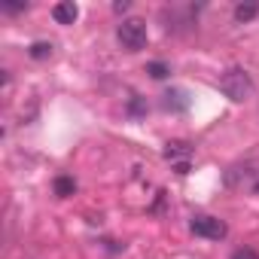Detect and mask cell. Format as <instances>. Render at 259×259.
Returning <instances> with one entry per match:
<instances>
[{
	"mask_svg": "<svg viewBox=\"0 0 259 259\" xmlns=\"http://www.w3.org/2000/svg\"><path fill=\"white\" fill-rule=\"evenodd\" d=\"M220 89H223V95L229 98V101H235V104H241V101H247L250 95H253V76L244 70V67H229L223 76H220Z\"/></svg>",
	"mask_w": 259,
	"mask_h": 259,
	"instance_id": "6da1fadb",
	"label": "cell"
},
{
	"mask_svg": "<svg viewBox=\"0 0 259 259\" xmlns=\"http://www.w3.org/2000/svg\"><path fill=\"white\" fill-rule=\"evenodd\" d=\"M116 37H119L122 49H128V52H141V49L147 46V40H150L147 22H141V19H125V22L116 28Z\"/></svg>",
	"mask_w": 259,
	"mask_h": 259,
	"instance_id": "7a4b0ae2",
	"label": "cell"
},
{
	"mask_svg": "<svg viewBox=\"0 0 259 259\" xmlns=\"http://www.w3.org/2000/svg\"><path fill=\"white\" fill-rule=\"evenodd\" d=\"M189 229L198 235V238H207V241H223L229 235V226L220 220V217H207V213H198L189 220Z\"/></svg>",
	"mask_w": 259,
	"mask_h": 259,
	"instance_id": "3957f363",
	"label": "cell"
},
{
	"mask_svg": "<svg viewBox=\"0 0 259 259\" xmlns=\"http://www.w3.org/2000/svg\"><path fill=\"white\" fill-rule=\"evenodd\" d=\"M52 19H55L58 25H73V22L79 19V7L73 4V0H61V4L52 7Z\"/></svg>",
	"mask_w": 259,
	"mask_h": 259,
	"instance_id": "277c9868",
	"label": "cell"
},
{
	"mask_svg": "<svg viewBox=\"0 0 259 259\" xmlns=\"http://www.w3.org/2000/svg\"><path fill=\"white\" fill-rule=\"evenodd\" d=\"M189 156H192V147H189L186 141H171V144H165V159H168V162H177V159L189 162Z\"/></svg>",
	"mask_w": 259,
	"mask_h": 259,
	"instance_id": "5b68a950",
	"label": "cell"
},
{
	"mask_svg": "<svg viewBox=\"0 0 259 259\" xmlns=\"http://www.w3.org/2000/svg\"><path fill=\"white\" fill-rule=\"evenodd\" d=\"M165 107L168 110H189V98H186V92L183 89H171V92H165Z\"/></svg>",
	"mask_w": 259,
	"mask_h": 259,
	"instance_id": "8992f818",
	"label": "cell"
},
{
	"mask_svg": "<svg viewBox=\"0 0 259 259\" xmlns=\"http://www.w3.org/2000/svg\"><path fill=\"white\" fill-rule=\"evenodd\" d=\"M256 16H259V4H238L235 7V22H241V25L253 22Z\"/></svg>",
	"mask_w": 259,
	"mask_h": 259,
	"instance_id": "52a82bcc",
	"label": "cell"
},
{
	"mask_svg": "<svg viewBox=\"0 0 259 259\" xmlns=\"http://www.w3.org/2000/svg\"><path fill=\"white\" fill-rule=\"evenodd\" d=\"M73 192H76V180H73V177H67V174L55 177V195H58V198H67V195H73Z\"/></svg>",
	"mask_w": 259,
	"mask_h": 259,
	"instance_id": "ba28073f",
	"label": "cell"
},
{
	"mask_svg": "<svg viewBox=\"0 0 259 259\" xmlns=\"http://www.w3.org/2000/svg\"><path fill=\"white\" fill-rule=\"evenodd\" d=\"M28 55H31L34 61H46V58L52 55V43H46V40H37V43H31Z\"/></svg>",
	"mask_w": 259,
	"mask_h": 259,
	"instance_id": "9c48e42d",
	"label": "cell"
},
{
	"mask_svg": "<svg viewBox=\"0 0 259 259\" xmlns=\"http://www.w3.org/2000/svg\"><path fill=\"white\" fill-rule=\"evenodd\" d=\"M147 73H150L153 79H165V76L171 73V67H168L165 61H150V64H147Z\"/></svg>",
	"mask_w": 259,
	"mask_h": 259,
	"instance_id": "30bf717a",
	"label": "cell"
},
{
	"mask_svg": "<svg viewBox=\"0 0 259 259\" xmlns=\"http://www.w3.org/2000/svg\"><path fill=\"white\" fill-rule=\"evenodd\" d=\"M232 259H259V253L253 247H238V250H232Z\"/></svg>",
	"mask_w": 259,
	"mask_h": 259,
	"instance_id": "8fae6325",
	"label": "cell"
},
{
	"mask_svg": "<svg viewBox=\"0 0 259 259\" xmlns=\"http://www.w3.org/2000/svg\"><path fill=\"white\" fill-rule=\"evenodd\" d=\"M0 10H4L7 16H16V13H25L28 4H10V0H4V4H0Z\"/></svg>",
	"mask_w": 259,
	"mask_h": 259,
	"instance_id": "7c38bea8",
	"label": "cell"
},
{
	"mask_svg": "<svg viewBox=\"0 0 259 259\" xmlns=\"http://www.w3.org/2000/svg\"><path fill=\"white\" fill-rule=\"evenodd\" d=\"M141 110H144V101H141V98H135V101H132V113H135V116H138V113H141Z\"/></svg>",
	"mask_w": 259,
	"mask_h": 259,
	"instance_id": "4fadbf2b",
	"label": "cell"
},
{
	"mask_svg": "<svg viewBox=\"0 0 259 259\" xmlns=\"http://www.w3.org/2000/svg\"><path fill=\"white\" fill-rule=\"evenodd\" d=\"M128 7H132V4H128V0H119V4H113V10H116V13H125Z\"/></svg>",
	"mask_w": 259,
	"mask_h": 259,
	"instance_id": "5bb4252c",
	"label": "cell"
},
{
	"mask_svg": "<svg viewBox=\"0 0 259 259\" xmlns=\"http://www.w3.org/2000/svg\"><path fill=\"white\" fill-rule=\"evenodd\" d=\"M253 192H256V195H259V183H256V186H253Z\"/></svg>",
	"mask_w": 259,
	"mask_h": 259,
	"instance_id": "9a60e30c",
	"label": "cell"
}]
</instances>
